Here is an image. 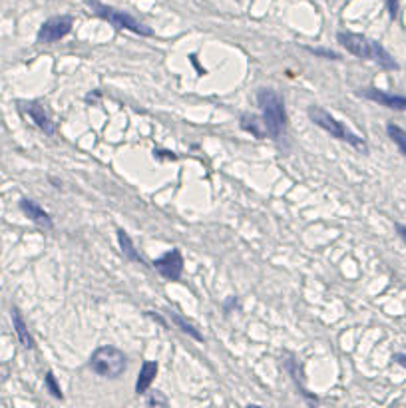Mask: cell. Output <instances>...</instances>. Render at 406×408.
<instances>
[{
    "label": "cell",
    "instance_id": "cell-1",
    "mask_svg": "<svg viewBox=\"0 0 406 408\" xmlns=\"http://www.w3.org/2000/svg\"><path fill=\"white\" fill-rule=\"evenodd\" d=\"M337 40L346 52H350L352 56H357L361 60H371L384 70H398V64L390 56V52L372 38H367L363 34H354V32H338Z\"/></svg>",
    "mask_w": 406,
    "mask_h": 408
},
{
    "label": "cell",
    "instance_id": "cell-2",
    "mask_svg": "<svg viewBox=\"0 0 406 408\" xmlns=\"http://www.w3.org/2000/svg\"><path fill=\"white\" fill-rule=\"evenodd\" d=\"M257 104L263 112V126L267 135L273 140H279L285 133L287 127V112H285V102L283 98L271 88H261L257 92Z\"/></svg>",
    "mask_w": 406,
    "mask_h": 408
},
{
    "label": "cell",
    "instance_id": "cell-3",
    "mask_svg": "<svg viewBox=\"0 0 406 408\" xmlns=\"http://www.w3.org/2000/svg\"><path fill=\"white\" fill-rule=\"evenodd\" d=\"M88 367L92 369V373H96L98 377L104 378H118L122 377L128 369V358L126 354L112 345H104L96 348L90 356Z\"/></svg>",
    "mask_w": 406,
    "mask_h": 408
},
{
    "label": "cell",
    "instance_id": "cell-4",
    "mask_svg": "<svg viewBox=\"0 0 406 408\" xmlns=\"http://www.w3.org/2000/svg\"><path fill=\"white\" fill-rule=\"evenodd\" d=\"M309 118H311V122H313L315 126L325 129V131L331 133L333 138L350 144V146L357 148V150L367 152V142H365L361 135H357L354 131H350L342 122H338L335 116H331L325 108H321V106H311V108H309Z\"/></svg>",
    "mask_w": 406,
    "mask_h": 408
},
{
    "label": "cell",
    "instance_id": "cell-5",
    "mask_svg": "<svg viewBox=\"0 0 406 408\" xmlns=\"http://www.w3.org/2000/svg\"><path fill=\"white\" fill-rule=\"evenodd\" d=\"M86 4L100 16L102 20L110 22L112 26H116L118 30H130L134 34H139V36H154V30L147 28L145 24H141L139 20H135L132 14L128 12H122V10H116L112 6H106L102 4L100 0H86Z\"/></svg>",
    "mask_w": 406,
    "mask_h": 408
},
{
    "label": "cell",
    "instance_id": "cell-6",
    "mask_svg": "<svg viewBox=\"0 0 406 408\" xmlns=\"http://www.w3.org/2000/svg\"><path fill=\"white\" fill-rule=\"evenodd\" d=\"M72 26H74V18L72 16H68V14L52 16V18H48L40 26V30L36 34V40L40 44H54V42L62 40L64 36H68L70 30H72Z\"/></svg>",
    "mask_w": 406,
    "mask_h": 408
},
{
    "label": "cell",
    "instance_id": "cell-7",
    "mask_svg": "<svg viewBox=\"0 0 406 408\" xmlns=\"http://www.w3.org/2000/svg\"><path fill=\"white\" fill-rule=\"evenodd\" d=\"M154 267L168 281H179L181 273H183V257H181V251L179 249H171L166 255H162L160 259H156Z\"/></svg>",
    "mask_w": 406,
    "mask_h": 408
},
{
    "label": "cell",
    "instance_id": "cell-8",
    "mask_svg": "<svg viewBox=\"0 0 406 408\" xmlns=\"http://www.w3.org/2000/svg\"><path fill=\"white\" fill-rule=\"evenodd\" d=\"M18 110L24 112L46 135H54V133H56V127H54L52 118L48 116L46 108H44L40 102H18Z\"/></svg>",
    "mask_w": 406,
    "mask_h": 408
},
{
    "label": "cell",
    "instance_id": "cell-9",
    "mask_svg": "<svg viewBox=\"0 0 406 408\" xmlns=\"http://www.w3.org/2000/svg\"><path fill=\"white\" fill-rule=\"evenodd\" d=\"M361 96L367 98V100H371V102H376L378 106L406 112V96L388 94V92L378 90V88H365V90H361Z\"/></svg>",
    "mask_w": 406,
    "mask_h": 408
},
{
    "label": "cell",
    "instance_id": "cell-10",
    "mask_svg": "<svg viewBox=\"0 0 406 408\" xmlns=\"http://www.w3.org/2000/svg\"><path fill=\"white\" fill-rule=\"evenodd\" d=\"M20 209H22V213L28 217L30 221H34L36 225H40V227H44V229H52L54 227V221L50 217V213L48 211H44L36 201L32 199H20Z\"/></svg>",
    "mask_w": 406,
    "mask_h": 408
},
{
    "label": "cell",
    "instance_id": "cell-11",
    "mask_svg": "<svg viewBox=\"0 0 406 408\" xmlns=\"http://www.w3.org/2000/svg\"><path fill=\"white\" fill-rule=\"evenodd\" d=\"M12 327H14V333H16V337H18L20 345L24 346V348H34V346H36L32 335H30L26 323H24V316H22V313H20L16 307H12Z\"/></svg>",
    "mask_w": 406,
    "mask_h": 408
},
{
    "label": "cell",
    "instance_id": "cell-12",
    "mask_svg": "<svg viewBox=\"0 0 406 408\" xmlns=\"http://www.w3.org/2000/svg\"><path fill=\"white\" fill-rule=\"evenodd\" d=\"M156 375H158V362H154V360H145V362L141 365L139 377H137V380H135V392H137V394H143V392L149 388V384L154 382Z\"/></svg>",
    "mask_w": 406,
    "mask_h": 408
},
{
    "label": "cell",
    "instance_id": "cell-13",
    "mask_svg": "<svg viewBox=\"0 0 406 408\" xmlns=\"http://www.w3.org/2000/svg\"><path fill=\"white\" fill-rule=\"evenodd\" d=\"M118 243H120L122 253H124V257H126V259H130V261H134V263L143 265L141 255L135 251V247H134V243H132V239H130V235H128L124 229H118Z\"/></svg>",
    "mask_w": 406,
    "mask_h": 408
},
{
    "label": "cell",
    "instance_id": "cell-14",
    "mask_svg": "<svg viewBox=\"0 0 406 408\" xmlns=\"http://www.w3.org/2000/svg\"><path fill=\"white\" fill-rule=\"evenodd\" d=\"M241 127H243L245 131H251L255 138L267 135L265 126H263V120L257 118V116H253V114H243V116H241Z\"/></svg>",
    "mask_w": 406,
    "mask_h": 408
},
{
    "label": "cell",
    "instance_id": "cell-15",
    "mask_svg": "<svg viewBox=\"0 0 406 408\" xmlns=\"http://www.w3.org/2000/svg\"><path fill=\"white\" fill-rule=\"evenodd\" d=\"M386 133H388V138L394 142V146L400 150V154L406 157V131L404 129L400 126H396V124H388V126H386Z\"/></svg>",
    "mask_w": 406,
    "mask_h": 408
},
{
    "label": "cell",
    "instance_id": "cell-16",
    "mask_svg": "<svg viewBox=\"0 0 406 408\" xmlns=\"http://www.w3.org/2000/svg\"><path fill=\"white\" fill-rule=\"evenodd\" d=\"M169 316H171V321H173V323H175V325H177V327H179V329H181L185 335H189V337H191V339H195V341H203L201 333H199V331H197V329H195L191 323H187V321H185L181 314L169 313Z\"/></svg>",
    "mask_w": 406,
    "mask_h": 408
},
{
    "label": "cell",
    "instance_id": "cell-17",
    "mask_svg": "<svg viewBox=\"0 0 406 408\" xmlns=\"http://www.w3.org/2000/svg\"><path fill=\"white\" fill-rule=\"evenodd\" d=\"M44 384H46V388H48V392L54 396V398H58V400H62L64 398V394H62V388H60V384L56 382V377H54V373H46V377H44Z\"/></svg>",
    "mask_w": 406,
    "mask_h": 408
},
{
    "label": "cell",
    "instance_id": "cell-18",
    "mask_svg": "<svg viewBox=\"0 0 406 408\" xmlns=\"http://www.w3.org/2000/svg\"><path fill=\"white\" fill-rule=\"evenodd\" d=\"M307 50L311 54H315V56H323V58H329V60H340V56L333 50H323V48H307Z\"/></svg>",
    "mask_w": 406,
    "mask_h": 408
},
{
    "label": "cell",
    "instance_id": "cell-19",
    "mask_svg": "<svg viewBox=\"0 0 406 408\" xmlns=\"http://www.w3.org/2000/svg\"><path fill=\"white\" fill-rule=\"evenodd\" d=\"M386 8L390 12V18H396V14H398V0H386Z\"/></svg>",
    "mask_w": 406,
    "mask_h": 408
},
{
    "label": "cell",
    "instance_id": "cell-20",
    "mask_svg": "<svg viewBox=\"0 0 406 408\" xmlns=\"http://www.w3.org/2000/svg\"><path fill=\"white\" fill-rule=\"evenodd\" d=\"M394 229H396V233L402 237V241L406 243V225H400V223H396L394 225Z\"/></svg>",
    "mask_w": 406,
    "mask_h": 408
},
{
    "label": "cell",
    "instance_id": "cell-21",
    "mask_svg": "<svg viewBox=\"0 0 406 408\" xmlns=\"http://www.w3.org/2000/svg\"><path fill=\"white\" fill-rule=\"evenodd\" d=\"M166 402H168V400H166V398H162L160 394H154V396L149 398V404H166Z\"/></svg>",
    "mask_w": 406,
    "mask_h": 408
},
{
    "label": "cell",
    "instance_id": "cell-22",
    "mask_svg": "<svg viewBox=\"0 0 406 408\" xmlns=\"http://www.w3.org/2000/svg\"><path fill=\"white\" fill-rule=\"evenodd\" d=\"M8 378V367L6 365H0V386H2V382Z\"/></svg>",
    "mask_w": 406,
    "mask_h": 408
},
{
    "label": "cell",
    "instance_id": "cell-23",
    "mask_svg": "<svg viewBox=\"0 0 406 408\" xmlns=\"http://www.w3.org/2000/svg\"><path fill=\"white\" fill-rule=\"evenodd\" d=\"M394 360L400 365V367H404L406 369V354L404 352H398V354H394Z\"/></svg>",
    "mask_w": 406,
    "mask_h": 408
}]
</instances>
